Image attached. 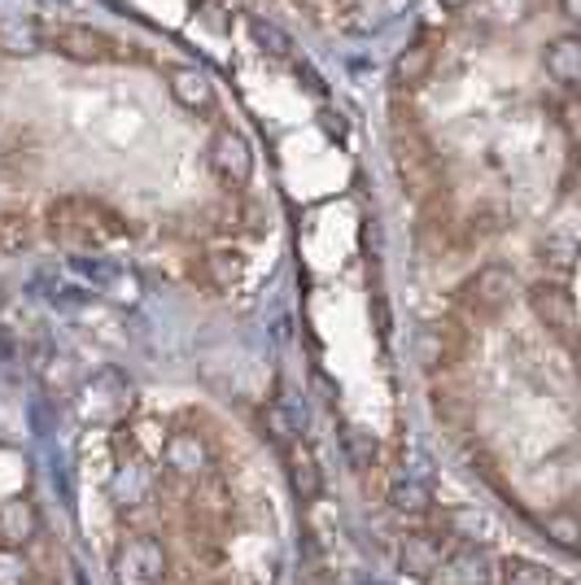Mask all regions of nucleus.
I'll return each instance as SVG.
<instances>
[{
	"instance_id": "aec40b11",
	"label": "nucleus",
	"mask_w": 581,
	"mask_h": 585,
	"mask_svg": "<svg viewBox=\"0 0 581 585\" xmlns=\"http://www.w3.org/2000/svg\"><path fill=\"white\" fill-rule=\"evenodd\" d=\"M35 371H40V380L49 384V389H67L74 380V367L67 355H53V350H44V355H35Z\"/></svg>"
},
{
	"instance_id": "bb28decb",
	"label": "nucleus",
	"mask_w": 581,
	"mask_h": 585,
	"mask_svg": "<svg viewBox=\"0 0 581 585\" xmlns=\"http://www.w3.org/2000/svg\"><path fill=\"white\" fill-rule=\"evenodd\" d=\"M346 450H350V463H355L359 472L376 463V438H371L367 429H359V424H350V429H346Z\"/></svg>"
},
{
	"instance_id": "f3484780",
	"label": "nucleus",
	"mask_w": 581,
	"mask_h": 585,
	"mask_svg": "<svg viewBox=\"0 0 581 585\" xmlns=\"http://www.w3.org/2000/svg\"><path fill=\"white\" fill-rule=\"evenodd\" d=\"M88 415H114L128 407V384L114 376V371H101L92 384H88Z\"/></svg>"
},
{
	"instance_id": "9d476101",
	"label": "nucleus",
	"mask_w": 581,
	"mask_h": 585,
	"mask_svg": "<svg viewBox=\"0 0 581 585\" xmlns=\"http://www.w3.org/2000/svg\"><path fill=\"white\" fill-rule=\"evenodd\" d=\"M529 306H533V315L555 332V337H573V297L560 289V285H538V289L529 292Z\"/></svg>"
},
{
	"instance_id": "4468645a",
	"label": "nucleus",
	"mask_w": 581,
	"mask_h": 585,
	"mask_svg": "<svg viewBox=\"0 0 581 585\" xmlns=\"http://www.w3.org/2000/svg\"><path fill=\"white\" fill-rule=\"evenodd\" d=\"M547 74L560 83V88H573L581 79V40L578 35H560L547 44Z\"/></svg>"
},
{
	"instance_id": "4be33fe9",
	"label": "nucleus",
	"mask_w": 581,
	"mask_h": 585,
	"mask_svg": "<svg viewBox=\"0 0 581 585\" xmlns=\"http://www.w3.org/2000/svg\"><path fill=\"white\" fill-rule=\"evenodd\" d=\"M249 35H254V44L263 49V53H272V58H289L293 40L276 27V22H263V18H254L249 22Z\"/></svg>"
},
{
	"instance_id": "cd10ccee",
	"label": "nucleus",
	"mask_w": 581,
	"mask_h": 585,
	"mask_svg": "<svg viewBox=\"0 0 581 585\" xmlns=\"http://www.w3.org/2000/svg\"><path fill=\"white\" fill-rule=\"evenodd\" d=\"M110 289H114V297H119V301H136V297H141L136 276H114V280H110Z\"/></svg>"
},
{
	"instance_id": "0eeeda50",
	"label": "nucleus",
	"mask_w": 581,
	"mask_h": 585,
	"mask_svg": "<svg viewBox=\"0 0 581 585\" xmlns=\"http://www.w3.org/2000/svg\"><path fill=\"white\" fill-rule=\"evenodd\" d=\"M511 292H516V280H511L508 267H481L477 276L463 280L459 297H463V306L477 310V315H499L511 301Z\"/></svg>"
},
{
	"instance_id": "7c9ffc66",
	"label": "nucleus",
	"mask_w": 581,
	"mask_h": 585,
	"mask_svg": "<svg viewBox=\"0 0 581 585\" xmlns=\"http://www.w3.org/2000/svg\"><path fill=\"white\" fill-rule=\"evenodd\" d=\"M364 585H385V582H364Z\"/></svg>"
},
{
	"instance_id": "1a4fd4ad",
	"label": "nucleus",
	"mask_w": 581,
	"mask_h": 585,
	"mask_svg": "<svg viewBox=\"0 0 581 585\" xmlns=\"http://www.w3.org/2000/svg\"><path fill=\"white\" fill-rule=\"evenodd\" d=\"M162 459L175 476H202L215 463V450L202 433H171L166 445H162Z\"/></svg>"
},
{
	"instance_id": "7ed1b4c3",
	"label": "nucleus",
	"mask_w": 581,
	"mask_h": 585,
	"mask_svg": "<svg viewBox=\"0 0 581 585\" xmlns=\"http://www.w3.org/2000/svg\"><path fill=\"white\" fill-rule=\"evenodd\" d=\"M40 40H44L53 53H62V58H71V62H88V66H101V62H123V58H128V53H123V44H119L114 35L96 31V27H74V22H62V27H49Z\"/></svg>"
},
{
	"instance_id": "ddd939ff",
	"label": "nucleus",
	"mask_w": 581,
	"mask_h": 585,
	"mask_svg": "<svg viewBox=\"0 0 581 585\" xmlns=\"http://www.w3.org/2000/svg\"><path fill=\"white\" fill-rule=\"evenodd\" d=\"M35 533H40V515H35V507L27 499H4L0 503V537H4V546H22Z\"/></svg>"
},
{
	"instance_id": "393cba45",
	"label": "nucleus",
	"mask_w": 581,
	"mask_h": 585,
	"mask_svg": "<svg viewBox=\"0 0 581 585\" xmlns=\"http://www.w3.org/2000/svg\"><path fill=\"white\" fill-rule=\"evenodd\" d=\"M542 533L560 546V551H578V537H581V528H578V520L569 512H555V515H547L542 520Z\"/></svg>"
},
{
	"instance_id": "5701e85b",
	"label": "nucleus",
	"mask_w": 581,
	"mask_h": 585,
	"mask_svg": "<svg viewBox=\"0 0 581 585\" xmlns=\"http://www.w3.org/2000/svg\"><path fill=\"white\" fill-rule=\"evenodd\" d=\"M499 582L503 585H555L547 568H538V564H529V560H508V564H499Z\"/></svg>"
},
{
	"instance_id": "2f4dec72",
	"label": "nucleus",
	"mask_w": 581,
	"mask_h": 585,
	"mask_svg": "<svg viewBox=\"0 0 581 585\" xmlns=\"http://www.w3.org/2000/svg\"><path fill=\"white\" fill-rule=\"evenodd\" d=\"M0 301H4V297H0Z\"/></svg>"
},
{
	"instance_id": "c85d7f7f",
	"label": "nucleus",
	"mask_w": 581,
	"mask_h": 585,
	"mask_svg": "<svg viewBox=\"0 0 581 585\" xmlns=\"http://www.w3.org/2000/svg\"><path fill=\"white\" fill-rule=\"evenodd\" d=\"M437 4H441V9H450V13H459V9H468L472 0H437Z\"/></svg>"
},
{
	"instance_id": "c756f323",
	"label": "nucleus",
	"mask_w": 581,
	"mask_h": 585,
	"mask_svg": "<svg viewBox=\"0 0 581 585\" xmlns=\"http://www.w3.org/2000/svg\"><path fill=\"white\" fill-rule=\"evenodd\" d=\"M581 0H564V18H578Z\"/></svg>"
},
{
	"instance_id": "f8f14e48",
	"label": "nucleus",
	"mask_w": 581,
	"mask_h": 585,
	"mask_svg": "<svg viewBox=\"0 0 581 585\" xmlns=\"http://www.w3.org/2000/svg\"><path fill=\"white\" fill-rule=\"evenodd\" d=\"M171 96H175L184 110H193V114L215 110V83H211L202 71H193V66L171 71Z\"/></svg>"
},
{
	"instance_id": "f257e3e1",
	"label": "nucleus",
	"mask_w": 581,
	"mask_h": 585,
	"mask_svg": "<svg viewBox=\"0 0 581 585\" xmlns=\"http://www.w3.org/2000/svg\"><path fill=\"white\" fill-rule=\"evenodd\" d=\"M44 219H49V236L67 245H101L128 232L123 215H114L105 202H92V197H62L49 206Z\"/></svg>"
},
{
	"instance_id": "20e7f679",
	"label": "nucleus",
	"mask_w": 581,
	"mask_h": 585,
	"mask_svg": "<svg viewBox=\"0 0 581 585\" xmlns=\"http://www.w3.org/2000/svg\"><path fill=\"white\" fill-rule=\"evenodd\" d=\"M434 577L437 585H495L499 582V560L486 546H459L441 560Z\"/></svg>"
},
{
	"instance_id": "412c9836",
	"label": "nucleus",
	"mask_w": 581,
	"mask_h": 585,
	"mask_svg": "<svg viewBox=\"0 0 581 585\" xmlns=\"http://www.w3.org/2000/svg\"><path fill=\"white\" fill-rule=\"evenodd\" d=\"M149 476L145 468H119V476H114V499L119 503H145L149 499Z\"/></svg>"
},
{
	"instance_id": "423d86ee",
	"label": "nucleus",
	"mask_w": 581,
	"mask_h": 585,
	"mask_svg": "<svg viewBox=\"0 0 581 585\" xmlns=\"http://www.w3.org/2000/svg\"><path fill=\"white\" fill-rule=\"evenodd\" d=\"M211 171H215L223 184L245 188L249 175H254V148H249V141L241 132L223 127L215 141H211Z\"/></svg>"
},
{
	"instance_id": "9b49d317",
	"label": "nucleus",
	"mask_w": 581,
	"mask_h": 585,
	"mask_svg": "<svg viewBox=\"0 0 581 585\" xmlns=\"http://www.w3.org/2000/svg\"><path fill=\"white\" fill-rule=\"evenodd\" d=\"M285 468H289L293 494H297L302 503H315V499H319V490H324V472H319V463H315L310 445H306L302 438L293 441V445H285Z\"/></svg>"
},
{
	"instance_id": "b1692460",
	"label": "nucleus",
	"mask_w": 581,
	"mask_h": 585,
	"mask_svg": "<svg viewBox=\"0 0 581 585\" xmlns=\"http://www.w3.org/2000/svg\"><path fill=\"white\" fill-rule=\"evenodd\" d=\"M31 560L18 546H0V585H31Z\"/></svg>"
},
{
	"instance_id": "6ab92c4d",
	"label": "nucleus",
	"mask_w": 581,
	"mask_h": 585,
	"mask_svg": "<svg viewBox=\"0 0 581 585\" xmlns=\"http://www.w3.org/2000/svg\"><path fill=\"white\" fill-rule=\"evenodd\" d=\"M263 433H267V438L276 441L281 450H285V445H293V441L302 438V433H297V420H293V411H285L281 402H272V407H263Z\"/></svg>"
},
{
	"instance_id": "39448f33",
	"label": "nucleus",
	"mask_w": 581,
	"mask_h": 585,
	"mask_svg": "<svg viewBox=\"0 0 581 585\" xmlns=\"http://www.w3.org/2000/svg\"><path fill=\"white\" fill-rule=\"evenodd\" d=\"M114 568H119L123 582L153 585L162 582V573H166V551H162L157 537H128L119 546V555H114Z\"/></svg>"
},
{
	"instance_id": "a211bd4d",
	"label": "nucleus",
	"mask_w": 581,
	"mask_h": 585,
	"mask_svg": "<svg viewBox=\"0 0 581 585\" xmlns=\"http://www.w3.org/2000/svg\"><path fill=\"white\" fill-rule=\"evenodd\" d=\"M202 267H206V280H211L215 289H232V285L241 280V271H245V258H241L236 249H211Z\"/></svg>"
},
{
	"instance_id": "a878e982",
	"label": "nucleus",
	"mask_w": 581,
	"mask_h": 585,
	"mask_svg": "<svg viewBox=\"0 0 581 585\" xmlns=\"http://www.w3.org/2000/svg\"><path fill=\"white\" fill-rule=\"evenodd\" d=\"M27 240H31V223L22 215H0V258L27 249Z\"/></svg>"
},
{
	"instance_id": "dca6fc26",
	"label": "nucleus",
	"mask_w": 581,
	"mask_h": 585,
	"mask_svg": "<svg viewBox=\"0 0 581 585\" xmlns=\"http://www.w3.org/2000/svg\"><path fill=\"white\" fill-rule=\"evenodd\" d=\"M389 507L402 515H425L434 512V490L420 481V476H407V472H398L394 481H389Z\"/></svg>"
},
{
	"instance_id": "2eb2a0df",
	"label": "nucleus",
	"mask_w": 581,
	"mask_h": 585,
	"mask_svg": "<svg viewBox=\"0 0 581 585\" xmlns=\"http://www.w3.org/2000/svg\"><path fill=\"white\" fill-rule=\"evenodd\" d=\"M434 44L429 40H416V44H407L402 53H398V62H394V79L402 83V88H425L429 83V74H434Z\"/></svg>"
},
{
	"instance_id": "f03ea898",
	"label": "nucleus",
	"mask_w": 581,
	"mask_h": 585,
	"mask_svg": "<svg viewBox=\"0 0 581 585\" xmlns=\"http://www.w3.org/2000/svg\"><path fill=\"white\" fill-rule=\"evenodd\" d=\"M394 166H398V179L407 184V193L420 197V202H429L441 188L434 148H429V141L416 127H407V132L398 127V136H394Z\"/></svg>"
},
{
	"instance_id": "6e6552de",
	"label": "nucleus",
	"mask_w": 581,
	"mask_h": 585,
	"mask_svg": "<svg viewBox=\"0 0 581 585\" xmlns=\"http://www.w3.org/2000/svg\"><path fill=\"white\" fill-rule=\"evenodd\" d=\"M446 560V537L441 533H407L398 546V564L416 582H434V573Z\"/></svg>"
}]
</instances>
